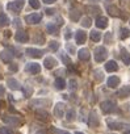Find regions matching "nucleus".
<instances>
[{
	"instance_id": "aec40b11",
	"label": "nucleus",
	"mask_w": 130,
	"mask_h": 134,
	"mask_svg": "<svg viewBox=\"0 0 130 134\" xmlns=\"http://www.w3.org/2000/svg\"><path fill=\"white\" fill-rule=\"evenodd\" d=\"M49 104H50V101L45 100V99H42V100H32L30 101L32 107H47Z\"/></svg>"
},
{
	"instance_id": "4be33fe9",
	"label": "nucleus",
	"mask_w": 130,
	"mask_h": 134,
	"mask_svg": "<svg viewBox=\"0 0 130 134\" xmlns=\"http://www.w3.org/2000/svg\"><path fill=\"white\" fill-rule=\"evenodd\" d=\"M121 58L125 64H130V53H127L126 49H121Z\"/></svg>"
},
{
	"instance_id": "f704fd0d",
	"label": "nucleus",
	"mask_w": 130,
	"mask_h": 134,
	"mask_svg": "<svg viewBox=\"0 0 130 134\" xmlns=\"http://www.w3.org/2000/svg\"><path fill=\"white\" fill-rule=\"evenodd\" d=\"M69 87H70V90H76V80L75 79H71L70 82H69Z\"/></svg>"
},
{
	"instance_id": "79ce46f5",
	"label": "nucleus",
	"mask_w": 130,
	"mask_h": 134,
	"mask_svg": "<svg viewBox=\"0 0 130 134\" xmlns=\"http://www.w3.org/2000/svg\"><path fill=\"white\" fill-rule=\"evenodd\" d=\"M105 38H106V43H109V41H110V38H112V34H109V33H108Z\"/></svg>"
},
{
	"instance_id": "72a5a7b5",
	"label": "nucleus",
	"mask_w": 130,
	"mask_h": 134,
	"mask_svg": "<svg viewBox=\"0 0 130 134\" xmlns=\"http://www.w3.org/2000/svg\"><path fill=\"white\" fill-rule=\"evenodd\" d=\"M50 49L54 50V51H56V50L59 49V43H58L56 41H51V42H50Z\"/></svg>"
},
{
	"instance_id": "1a4fd4ad",
	"label": "nucleus",
	"mask_w": 130,
	"mask_h": 134,
	"mask_svg": "<svg viewBox=\"0 0 130 134\" xmlns=\"http://www.w3.org/2000/svg\"><path fill=\"white\" fill-rule=\"evenodd\" d=\"M26 54L32 58H41L43 55V51L39 50V49H34V47H29L26 49Z\"/></svg>"
},
{
	"instance_id": "0eeeda50",
	"label": "nucleus",
	"mask_w": 130,
	"mask_h": 134,
	"mask_svg": "<svg viewBox=\"0 0 130 134\" xmlns=\"http://www.w3.org/2000/svg\"><path fill=\"white\" fill-rule=\"evenodd\" d=\"M88 125H89L91 127H96V126H99V125H100L99 116L96 114V112H95V110H92V112H91V116L88 117Z\"/></svg>"
},
{
	"instance_id": "c03bdc74",
	"label": "nucleus",
	"mask_w": 130,
	"mask_h": 134,
	"mask_svg": "<svg viewBox=\"0 0 130 134\" xmlns=\"http://www.w3.org/2000/svg\"><path fill=\"white\" fill-rule=\"evenodd\" d=\"M11 70L16 71V70H17V64H12V66H11Z\"/></svg>"
},
{
	"instance_id": "7ed1b4c3",
	"label": "nucleus",
	"mask_w": 130,
	"mask_h": 134,
	"mask_svg": "<svg viewBox=\"0 0 130 134\" xmlns=\"http://www.w3.org/2000/svg\"><path fill=\"white\" fill-rule=\"evenodd\" d=\"M100 108L104 113H112V112L116 110V103L112 101V100H105V101L101 103Z\"/></svg>"
},
{
	"instance_id": "c85d7f7f",
	"label": "nucleus",
	"mask_w": 130,
	"mask_h": 134,
	"mask_svg": "<svg viewBox=\"0 0 130 134\" xmlns=\"http://www.w3.org/2000/svg\"><path fill=\"white\" fill-rule=\"evenodd\" d=\"M129 36H130V30H129L127 28H122V29H121V38L125 40V38H127Z\"/></svg>"
},
{
	"instance_id": "f3484780",
	"label": "nucleus",
	"mask_w": 130,
	"mask_h": 134,
	"mask_svg": "<svg viewBox=\"0 0 130 134\" xmlns=\"http://www.w3.org/2000/svg\"><path fill=\"white\" fill-rule=\"evenodd\" d=\"M105 70H106L108 72H114V71L118 70V64H117L114 60H109V62L105 63Z\"/></svg>"
},
{
	"instance_id": "4c0bfd02",
	"label": "nucleus",
	"mask_w": 130,
	"mask_h": 134,
	"mask_svg": "<svg viewBox=\"0 0 130 134\" xmlns=\"http://www.w3.org/2000/svg\"><path fill=\"white\" fill-rule=\"evenodd\" d=\"M95 78L97 80H103V72L101 71H95Z\"/></svg>"
},
{
	"instance_id": "e433bc0d",
	"label": "nucleus",
	"mask_w": 130,
	"mask_h": 134,
	"mask_svg": "<svg viewBox=\"0 0 130 134\" xmlns=\"http://www.w3.org/2000/svg\"><path fill=\"white\" fill-rule=\"evenodd\" d=\"M60 57H62V59H63V62L66 63V64H70L71 63V60H70V58L69 57H66L64 54H60Z\"/></svg>"
},
{
	"instance_id": "c9c22d12",
	"label": "nucleus",
	"mask_w": 130,
	"mask_h": 134,
	"mask_svg": "<svg viewBox=\"0 0 130 134\" xmlns=\"http://www.w3.org/2000/svg\"><path fill=\"white\" fill-rule=\"evenodd\" d=\"M24 93H25V96H26V97H29V96L32 95V88L26 86V87L24 88Z\"/></svg>"
},
{
	"instance_id": "2eb2a0df",
	"label": "nucleus",
	"mask_w": 130,
	"mask_h": 134,
	"mask_svg": "<svg viewBox=\"0 0 130 134\" xmlns=\"http://www.w3.org/2000/svg\"><path fill=\"white\" fill-rule=\"evenodd\" d=\"M108 126H109V129H112V130H121V129H125V126H127V125H125V124H122V122L108 121Z\"/></svg>"
},
{
	"instance_id": "393cba45",
	"label": "nucleus",
	"mask_w": 130,
	"mask_h": 134,
	"mask_svg": "<svg viewBox=\"0 0 130 134\" xmlns=\"http://www.w3.org/2000/svg\"><path fill=\"white\" fill-rule=\"evenodd\" d=\"M89 37H91V40H92L93 42H100V40H101V33L97 32V30H92Z\"/></svg>"
},
{
	"instance_id": "f8f14e48",
	"label": "nucleus",
	"mask_w": 130,
	"mask_h": 134,
	"mask_svg": "<svg viewBox=\"0 0 130 134\" xmlns=\"http://www.w3.org/2000/svg\"><path fill=\"white\" fill-rule=\"evenodd\" d=\"M43 66L46 67L47 70H51V69H54V67L56 66V59L53 58V57H46L45 60H43Z\"/></svg>"
},
{
	"instance_id": "f257e3e1",
	"label": "nucleus",
	"mask_w": 130,
	"mask_h": 134,
	"mask_svg": "<svg viewBox=\"0 0 130 134\" xmlns=\"http://www.w3.org/2000/svg\"><path fill=\"white\" fill-rule=\"evenodd\" d=\"M24 4H25V0H15V2L8 3L7 8H8L9 11H12L13 13H19V12L22 9Z\"/></svg>"
},
{
	"instance_id": "c756f323",
	"label": "nucleus",
	"mask_w": 130,
	"mask_h": 134,
	"mask_svg": "<svg viewBox=\"0 0 130 134\" xmlns=\"http://www.w3.org/2000/svg\"><path fill=\"white\" fill-rule=\"evenodd\" d=\"M91 24H92V21H91V19H89V17H84V19L82 20V25H83L84 28H89V26H91Z\"/></svg>"
},
{
	"instance_id": "37998d69",
	"label": "nucleus",
	"mask_w": 130,
	"mask_h": 134,
	"mask_svg": "<svg viewBox=\"0 0 130 134\" xmlns=\"http://www.w3.org/2000/svg\"><path fill=\"white\" fill-rule=\"evenodd\" d=\"M46 13H47V15H53V13H54V9H50V8H49V9H46Z\"/></svg>"
},
{
	"instance_id": "3c124183",
	"label": "nucleus",
	"mask_w": 130,
	"mask_h": 134,
	"mask_svg": "<svg viewBox=\"0 0 130 134\" xmlns=\"http://www.w3.org/2000/svg\"><path fill=\"white\" fill-rule=\"evenodd\" d=\"M105 134H108V133H105Z\"/></svg>"
},
{
	"instance_id": "9d476101",
	"label": "nucleus",
	"mask_w": 130,
	"mask_h": 134,
	"mask_svg": "<svg viewBox=\"0 0 130 134\" xmlns=\"http://www.w3.org/2000/svg\"><path fill=\"white\" fill-rule=\"evenodd\" d=\"M3 121L11 126H19L20 125V120L17 117H13V116H4L3 117Z\"/></svg>"
},
{
	"instance_id": "39448f33",
	"label": "nucleus",
	"mask_w": 130,
	"mask_h": 134,
	"mask_svg": "<svg viewBox=\"0 0 130 134\" xmlns=\"http://www.w3.org/2000/svg\"><path fill=\"white\" fill-rule=\"evenodd\" d=\"M41 20H42V15H39V13H30V15H28L25 17V21L28 24H32V25L38 24Z\"/></svg>"
},
{
	"instance_id": "49530a36",
	"label": "nucleus",
	"mask_w": 130,
	"mask_h": 134,
	"mask_svg": "<svg viewBox=\"0 0 130 134\" xmlns=\"http://www.w3.org/2000/svg\"><path fill=\"white\" fill-rule=\"evenodd\" d=\"M55 133H56V134H70V133H67V131H58V130H56Z\"/></svg>"
},
{
	"instance_id": "58836bf2",
	"label": "nucleus",
	"mask_w": 130,
	"mask_h": 134,
	"mask_svg": "<svg viewBox=\"0 0 130 134\" xmlns=\"http://www.w3.org/2000/svg\"><path fill=\"white\" fill-rule=\"evenodd\" d=\"M67 49L71 51V54H74V53H75V49H74V46H71V45H67Z\"/></svg>"
},
{
	"instance_id": "a211bd4d",
	"label": "nucleus",
	"mask_w": 130,
	"mask_h": 134,
	"mask_svg": "<svg viewBox=\"0 0 130 134\" xmlns=\"http://www.w3.org/2000/svg\"><path fill=\"white\" fill-rule=\"evenodd\" d=\"M96 26H97L99 29H105V28L108 26V19L104 17V16L97 17V20H96Z\"/></svg>"
},
{
	"instance_id": "a878e982",
	"label": "nucleus",
	"mask_w": 130,
	"mask_h": 134,
	"mask_svg": "<svg viewBox=\"0 0 130 134\" xmlns=\"http://www.w3.org/2000/svg\"><path fill=\"white\" fill-rule=\"evenodd\" d=\"M9 25V19L7 15L4 13H0V26H7Z\"/></svg>"
},
{
	"instance_id": "412c9836",
	"label": "nucleus",
	"mask_w": 130,
	"mask_h": 134,
	"mask_svg": "<svg viewBox=\"0 0 130 134\" xmlns=\"http://www.w3.org/2000/svg\"><path fill=\"white\" fill-rule=\"evenodd\" d=\"M108 87H110V88H116L118 84H120V78H117V76H109V79H108Z\"/></svg>"
},
{
	"instance_id": "f03ea898",
	"label": "nucleus",
	"mask_w": 130,
	"mask_h": 134,
	"mask_svg": "<svg viewBox=\"0 0 130 134\" xmlns=\"http://www.w3.org/2000/svg\"><path fill=\"white\" fill-rule=\"evenodd\" d=\"M106 55H108V53H106V49L104 46H99L95 49V60L96 62H99V63L104 62L106 59Z\"/></svg>"
},
{
	"instance_id": "9b49d317",
	"label": "nucleus",
	"mask_w": 130,
	"mask_h": 134,
	"mask_svg": "<svg viewBox=\"0 0 130 134\" xmlns=\"http://www.w3.org/2000/svg\"><path fill=\"white\" fill-rule=\"evenodd\" d=\"M0 58H2V60L5 62V63H11V60L13 58V53L11 50H3L0 53Z\"/></svg>"
},
{
	"instance_id": "2f4dec72",
	"label": "nucleus",
	"mask_w": 130,
	"mask_h": 134,
	"mask_svg": "<svg viewBox=\"0 0 130 134\" xmlns=\"http://www.w3.org/2000/svg\"><path fill=\"white\" fill-rule=\"evenodd\" d=\"M0 134H13V131L7 127V126H3V127H0Z\"/></svg>"
},
{
	"instance_id": "a18cd8bd",
	"label": "nucleus",
	"mask_w": 130,
	"mask_h": 134,
	"mask_svg": "<svg viewBox=\"0 0 130 134\" xmlns=\"http://www.w3.org/2000/svg\"><path fill=\"white\" fill-rule=\"evenodd\" d=\"M64 37H66L67 40H69V38L71 37V33H70V30H67V33H66V36H64Z\"/></svg>"
},
{
	"instance_id": "7c9ffc66",
	"label": "nucleus",
	"mask_w": 130,
	"mask_h": 134,
	"mask_svg": "<svg viewBox=\"0 0 130 134\" xmlns=\"http://www.w3.org/2000/svg\"><path fill=\"white\" fill-rule=\"evenodd\" d=\"M74 120H75V110L70 109L67 112V121H74Z\"/></svg>"
},
{
	"instance_id": "20e7f679",
	"label": "nucleus",
	"mask_w": 130,
	"mask_h": 134,
	"mask_svg": "<svg viewBox=\"0 0 130 134\" xmlns=\"http://www.w3.org/2000/svg\"><path fill=\"white\" fill-rule=\"evenodd\" d=\"M25 71L29 72V74H33V75L39 74L41 72V66L38 63H28L25 66Z\"/></svg>"
},
{
	"instance_id": "bb28decb",
	"label": "nucleus",
	"mask_w": 130,
	"mask_h": 134,
	"mask_svg": "<svg viewBox=\"0 0 130 134\" xmlns=\"http://www.w3.org/2000/svg\"><path fill=\"white\" fill-rule=\"evenodd\" d=\"M46 30H47L50 34H56V33H58V28H56V25H54V24H47V25H46Z\"/></svg>"
},
{
	"instance_id": "09e8293b",
	"label": "nucleus",
	"mask_w": 130,
	"mask_h": 134,
	"mask_svg": "<svg viewBox=\"0 0 130 134\" xmlns=\"http://www.w3.org/2000/svg\"><path fill=\"white\" fill-rule=\"evenodd\" d=\"M125 134H130V129H127V130L125 131Z\"/></svg>"
},
{
	"instance_id": "473e14b6",
	"label": "nucleus",
	"mask_w": 130,
	"mask_h": 134,
	"mask_svg": "<svg viewBox=\"0 0 130 134\" xmlns=\"http://www.w3.org/2000/svg\"><path fill=\"white\" fill-rule=\"evenodd\" d=\"M29 4L34 9H38L39 8V2H38V0H29Z\"/></svg>"
},
{
	"instance_id": "ddd939ff",
	"label": "nucleus",
	"mask_w": 130,
	"mask_h": 134,
	"mask_svg": "<svg viewBox=\"0 0 130 134\" xmlns=\"http://www.w3.org/2000/svg\"><path fill=\"white\" fill-rule=\"evenodd\" d=\"M86 40H87V34H86V32H83V30H78L76 34H75V41H76V43L82 45V43L86 42Z\"/></svg>"
},
{
	"instance_id": "6e6552de",
	"label": "nucleus",
	"mask_w": 130,
	"mask_h": 134,
	"mask_svg": "<svg viewBox=\"0 0 130 134\" xmlns=\"http://www.w3.org/2000/svg\"><path fill=\"white\" fill-rule=\"evenodd\" d=\"M54 116L56 118H62L64 116V104L63 103H56V105L54 108Z\"/></svg>"
},
{
	"instance_id": "4468645a",
	"label": "nucleus",
	"mask_w": 130,
	"mask_h": 134,
	"mask_svg": "<svg viewBox=\"0 0 130 134\" xmlns=\"http://www.w3.org/2000/svg\"><path fill=\"white\" fill-rule=\"evenodd\" d=\"M7 84H8V87H9L12 91H17V90H20V88H21L20 83H19L15 78H9V79L7 80Z\"/></svg>"
},
{
	"instance_id": "423d86ee",
	"label": "nucleus",
	"mask_w": 130,
	"mask_h": 134,
	"mask_svg": "<svg viewBox=\"0 0 130 134\" xmlns=\"http://www.w3.org/2000/svg\"><path fill=\"white\" fill-rule=\"evenodd\" d=\"M15 40H16L17 42H20V43H25V42L29 41V36H28L26 32L19 30V32H16V34H15Z\"/></svg>"
},
{
	"instance_id": "de8ad7c7",
	"label": "nucleus",
	"mask_w": 130,
	"mask_h": 134,
	"mask_svg": "<svg viewBox=\"0 0 130 134\" xmlns=\"http://www.w3.org/2000/svg\"><path fill=\"white\" fill-rule=\"evenodd\" d=\"M36 134H46V131H45V130H38Z\"/></svg>"
},
{
	"instance_id": "5701e85b",
	"label": "nucleus",
	"mask_w": 130,
	"mask_h": 134,
	"mask_svg": "<svg viewBox=\"0 0 130 134\" xmlns=\"http://www.w3.org/2000/svg\"><path fill=\"white\" fill-rule=\"evenodd\" d=\"M54 86H55L56 90H64L66 88V82H64V79H62V78H56L55 82H54Z\"/></svg>"
},
{
	"instance_id": "6ab92c4d",
	"label": "nucleus",
	"mask_w": 130,
	"mask_h": 134,
	"mask_svg": "<svg viewBox=\"0 0 130 134\" xmlns=\"http://www.w3.org/2000/svg\"><path fill=\"white\" fill-rule=\"evenodd\" d=\"M78 57H79L80 60H89L91 54H89L88 49H80V50L78 51Z\"/></svg>"
},
{
	"instance_id": "dca6fc26",
	"label": "nucleus",
	"mask_w": 130,
	"mask_h": 134,
	"mask_svg": "<svg viewBox=\"0 0 130 134\" xmlns=\"http://www.w3.org/2000/svg\"><path fill=\"white\" fill-rule=\"evenodd\" d=\"M117 96H118V97H121V99L130 96V86H125V87L120 88V90L117 91Z\"/></svg>"
},
{
	"instance_id": "ea45409f",
	"label": "nucleus",
	"mask_w": 130,
	"mask_h": 134,
	"mask_svg": "<svg viewBox=\"0 0 130 134\" xmlns=\"http://www.w3.org/2000/svg\"><path fill=\"white\" fill-rule=\"evenodd\" d=\"M5 93V90H4V87L3 86H0V96H3Z\"/></svg>"
},
{
	"instance_id": "cd10ccee",
	"label": "nucleus",
	"mask_w": 130,
	"mask_h": 134,
	"mask_svg": "<svg viewBox=\"0 0 130 134\" xmlns=\"http://www.w3.org/2000/svg\"><path fill=\"white\" fill-rule=\"evenodd\" d=\"M108 13H109L110 16H114V17H117V16L120 15V12H117V7H114V5L108 7Z\"/></svg>"
},
{
	"instance_id": "b1692460",
	"label": "nucleus",
	"mask_w": 130,
	"mask_h": 134,
	"mask_svg": "<svg viewBox=\"0 0 130 134\" xmlns=\"http://www.w3.org/2000/svg\"><path fill=\"white\" fill-rule=\"evenodd\" d=\"M36 116H37V118H39L42 121H47L49 120V113L45 112V110H37L36 112Z\"/></svg>"
},
{
	"instance_id": "a19ab883",
	"label": "nucleus",
	"mask_w": 130,
	"mask_h": 134,
	"mask_svg": "<svg viewBox=\"0 0 130 134\" xmlns=\"http://www.w3.org/2000/svg\"><path fill=\"white\" fill-rule=\"evenodd\" d=\"M43 3L45 4H53V3H55V0H43Z\"/></svg>"
},
{
	"instance_id": "8fccbe9b",
	"label": "nucleus",
	"mask_w": 130,
	"mask_h": 134,
	"mask_svg": "<svg viewBox=\"0 0 130 134\" xmlns=\"http://www.w3.org/2000/svg\"><path fill=\"white\" fill-rule=\"evenodd\" d=\"M75 134H84V133H80V131H76Z\"/></svg>"
}]
</instances>
